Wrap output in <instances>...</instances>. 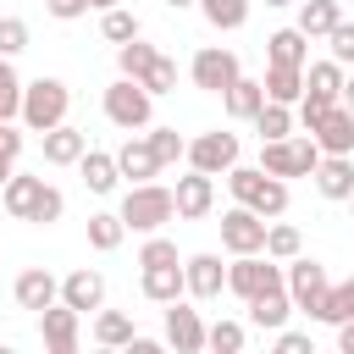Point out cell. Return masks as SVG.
<instances>
[{"label":"cell","instance_id":"obj_1","mask_svg":"<svg viewBox=\"0 0 354 354\" xmlns=\"http://www.w3.org/2000/svg\"><path fill=\"white\" fill-rule=\"evenodd\" d=\"M221 177H227L232 199H238V205H249L254 216H266V221H271V216H282V210H288V183H282V177H271V171H260V166H238V160H232Z\"/></svg>","mask_w":354,"mask_h":354},{"label":"cell","instance_id":"obj_2","mask_svg":"<svg viewBox=\"0 0 354 354\" xmlns=\"http://www.w3.org/2000/svg\"><path fill=\"white\" fill-rule=\"evenodd\" d=\"M66 111H72V88H66L61 77H33V83H22V100H17L22 127L44 133V127L66 122Z\"/></svg>","mask_w":354,"mask_h":354},{"label":"cell","instance_id":"obj_3","mask_svg":"<svg viewBox=\"0 0 354 354\" xmlns=\"http://www.w3.org/2000/svg\"><path fill=\"white\" fill-rule=\"evenodd\" d=\"M116 216H122L127 232H160V227L177 216V210H171V188L155 183V177H149V183H133V188L122 194V210H116Z\"/></svg>","mask_w":354,"mask_h":354},{"label":"cell","instance_id":"obj_4","mask_svg":"<svg viewBox=\"0 0 354 354\" xmlns=\"http://www.w3.org/2000/svg\"><path fill=\"white\" fill-rule=\"evenodd\" d=\"M315 160H321V149H315V138L304 133V138H260V171H271V177H310L315 171Z\"/></svg>","mask_w":354,"mask_h":354},{"label":"cell","instance_id":"obj_5","mask_svg":"<svg viewBox=\"0 0 354 354\" xmlns=\"http://www.w3.org/2000/svg\"><path fill=\"white\" fill-rule=\"evenodd\" d=\"M105 116H111L122 133H138V127H149V116H155V94H149L138 77H116V83L105 88Z\"/></svg>","mask_w":354,"mask_h":354},{"label":"cell","instance_id":"obj_6","mask_svg":"<svg viewBox=\"0 0 354 354\" xmlns=\"http://www.w3.org/2000/svg\"><path fill=\"white\" fill-rule=\"evenodd\" d=\"M266 288H282V260H271V254H232V266H227V293L254 299V293H266Z\"/></svg>","mask_w":354,"mask_h":354},{"label":"cell","instance_id":"obj_7","mask_svg":"<svg viewBox=\"0 0 354 354\" xmlns=\"http://www.w3.org/2000/svg\"><path fill=\"white\" fill-rule=\"evenodd\" d=\"M326 282H332V277H326V266H321V260H310L304 249H299L293 260H282V288H288L293 310H304V315H310V310H315V299L326 293Z\"/></svg>","mask_w":354,"mask_h":354},{"label":"cell","instance_id":"obj_8","mask_svg":"<svg viewBox=\"0 0 354 354\" xmlns=\"http://www.w3.org/2000/svg\"><path fill=\"white\" fill-rule=\"evenodd\" d=\"M183 160H188L194 171H205V177H221V171L238 160V133H227V127L199 133V138H188V144H183Z\"/></svg>","mask_w":354,"mask_h":354},{"label":"cell","instance_id":"obj_9","mask_svg":"<svg viewBox=\"0 0 354 354\" xmlns=\"http://www.w3.org/2000/svg\"><path fill=\"white\" fill-rule=\"evenodd\" d=\"M243 66H238V55L227 50V44H205L194 61H188V77H194V88H205V94H221L232 77H238Z\"/></svg>","mask_w":354,"mask_h":354},{"label":"cell","instance_id":"obj_10","mask_svg":"<svg viewBox=\"0 0 354 354\" xmlns=\"http://www.w3.org/2000/svg\"><path fill=\"white\" fill-rule=\"evenodd\" d=\"M260 238H266V216H254L249 205H232L221 216V249L227 254H260Z\"/></svg>","mask_w":354,"mask_h":354},{"label":"cell","instance_id":"obj_11","mask_svg":"<svg viewBox=\"0 0 354 354\" xmlns=\"http://www.w3.org/2000/svg\"><path fill=\"white\" fill-rule=\"evenodd\" d=\"M183 293H188V299H221V293H227V266H221V254H188V260H183Z\"/></svg>","mask_w":354,"mask_h":354},{"label":"cell","instance_id":"obj_12","mask_svg":"<svg viewBox=\"0 0 354 354\" xmlns=\"http://www.w3.org/2000/svg\"><path fill=\"white\" fill-rule=\"evenodd\" d=\"M77 321H83V315H77L72 304H61V299L44 304V310H39V337H44V348H50V354H77Z\"/></svg>","mask_w":354,"mask_h":354},{"label":"cell","instance_id":"obj_13","mask_svg":"<svg viewBox=\"0 0 354 354\" xmlns=\"http://www.w3.org/2000/svg\"><path fill=\"white\" fill-rule=\"evenodd\" d=\"M310 138H315V149H321V155H354V111L337 100V105L310 127Z\"/></svg>","mask_w":354,"mask_h":354},{"label":"cell","instance_id":"obj_14","mask_svg":"<svg viewBox=\"0 0 354 354\" xmlns=\"http://www.w3.org/2000/svg\"><path fill=\"white\" fill-rule=\"evenodd\" d=\"M210 205H216V177L188 166V177H177V188H171V210L183 221H199V216H210Z\"/></svg>","mask_w":354,"mask_h":354},{"label":"cell","instance_id":"obj_15","mask_svg":"<svg viewBox=\"0 0 354 354\" xmlns=\"http://www.w3.org/2000/svg\"><path fill=\"white\" fill-rule=\"evenodd\" d=\"M61 304H72L77 315H88V310H100L105 304V277L94 271V266H77V271H66L61 277V293H55Z\"/></svg>","mask_w":354,"mask_h":354},{"label":"cell","instance_id":"obj_16","mask_svg":"<svg viewBox=\"0 0 354 354\" xmlns=\"http://www.w3.org/2000/svg\"><path fill=\"white\" fill-rule=\"evenodd\" d=\"M177 354H199L205 348V321H199V310H188L183 299H171L166 304V332H160Z\"/></svg>","mask_w":354,"mask_h":354},{"label":"cell","instance_id":"obj_17","mask_svg":"<svg viewBox=\"0 0 354 354\" xmlns=\"http://www.w3.org/2000/svg\"><path fill=\"white\" fill-rule=\"evenodd\" d=\"M39 138H44V160H50V166H77V155L88 149V133H83V127H72V122L44 127Z\"/></svg>","mask_w":354,"mask_h":354},{"label":"cell","instance_id":"obj_18","mask_svg":"<svg viewBox=\"0 0 354 354\" xmlns=\"http://www.w3.org/2000/svg\"><path fill=\"white\" fill-rule=\"evenodd\" d=\"M11 293H17V304L22 310H44V304H55V293H61V282L44 271V266H28V271H17V282H11Z\"/></svg>","mask_w":354,"mask_h":354},{"label":"cell","instance_id":"obj_19","mask_svg":"<svg viewBox=\"0 0 354 354\" xmlns=\"http://www.w3.org/2000/svg\"><path fill=\"white\" fill-rule=\"evenodd\" d=\"M310 177H315V188L326 199H348L354 194V155H321Z\"/></svg>","mask_w":354,"mask_h":354},{"label":"cell","instance_id":"obj_20","mask_svg":"<svg viewBox=\"0 0 354 354\" xmlns=\"http://www.w3.org/2000/svg\"><path fill=\"white\" fill-rule=\"evenodd\" d=\"M243 304H249V326H260V332H277V326H288V315H293L288 288H266V293H254V299H243Z\"/></svg>","mask_w":354,"mask_h":354},{"label":"cell","instance_id":"obj_21","mask_svg":"<svg viewBox=\"0 0 354 354\" xmlns=\"http://www.w3.org/2000/svg\"><path fill=\"white\" fill-rule=\"evenodd\" d=\"M77 171H83V188L88 194H116V183H122L116 155H105V149H83L77 155Z\"/></svg>","mask_w":354,"mask_h":354},{"label":"cell","instance_id":"obj_22","mask_svg":"<svg viewBox=\"0 0 354 354\" xmlns=\"http://www.w3.org/2000/svg\"><path fill=\"white\" fill-rule=\"evenodd\" d=\"M138 288H144L149 304H171V299H183V260H171V266H144Z\"/></svg>","mask_w":354,"mask_h":354},{"label":"cell","instance_id":"obj_23","mask_svg":"<svg viewBox=\"0 0 354 354\" xmlns=\"http://www.w3.org/2000/svg\"><path fill=\"white\" fill-rule=\"evenodd\" d=\"M39 194H44V177H22V171H11V177L0 183V199H6V210H11L17 221H28V216H33Z\"/></svg>","mask_w":354,"mask_h":354},{"label":"cell","instance_id":"obj_24","mask_svg":"<svg viewBox=\"0 0 354 354\" xmlns=\"http://www.w3.org/2000/svg\"><path fill=\"white\" fill-rule=\"evenodd\" d=\"M260 88H266V100L293 105V100L304 94V66H282V61H271V66H266V77H260Z\"/></svg>","mask_w":354,"mask_h":354},{"label":"cell","instance_id":"obj_25","mask_svg":"<svg viewBox=\"0 0 354 354\" xmlns=\"http://www.w3.org/2000/svg\"><path fill=\"white\" fill-rule=\"evenodd\" d=\"M260 100H266V88H260V77H232L227 88H221V105H227V116H238V122H249L254 111H260Z\"/></svg>","mask_w":354,"mask_h":354},{"label":"cell","instance_id":"obj_26","mask_svg":"<svg viewBox=\"0 0 354 354\" xmlns=\"http://www.w3.org/2000/svg\"><path fill=\"white\" fill-rule=\"evenodd\" d=\"M116 171L133 177V183H149V177L160 171V160H155V149H149L144 138H127V144L116 149Z\"/></svg>","mask_w":354,"mask_h":354},{"label":"cell","instance_id":"obj_27","mask_svg":"<svg viewBox=\"0 0 354 354\" xmlns=\"http://www.w3.org/2000/svg\"><path fill=\"white\" fill-rule=\"evenodd\" d=\"M348 315H354V282H326V293L315 299L310 321H326V326H337V321H348Z\"/></svg>","mask_w":354,"mask_h":354},{"label":"cell","instance_id":"obj_28","mask_svg":"<svg viewBox=\"0 0 354 354\" xmlns=\"http://www.w3.org/2000/svg\"><path fill=\"white\" fill-rule=\"evenodd\" d=\"M304 88H310V94H326V100H343L348 77H343V66L326 55V61H304Z\"/></svg>","mask_w":354,"mask_h":354},{"label":"cell","instance_id":"obj_29","mask_svg":"<svg viewBox=\"0 0 354 354\" xmlns=\"http://www.w3.org/2000/svg\"><path fill=\"white\" fill-rule=\"evenodd\" d=\"M293 6H299V22H293V28H299L304 39H321V33L343 17V6H337V0H293Z\"/></svg>","mask_w":354,"mask_h":354},{"label":"cell","instance_id":"obj_30","mask_svg":"<svg viewBox=\"0 0 354 354\" xmlns=\"http://www.w3.org/2000/svg\"><path fill=\"white\" fill-rule=\"evenodd\" d=\"M199 6V17L216 28V33H238L243 22H249V0H194Z\"/></svg>","mask_w":354,"mask_h":354},{"label":"cell","instance_id":"obj_31","mask_svg":"<svg viewBox=\"0 0 354 354\" xmlns=\"http://www.w3.org/2000/svg\"><path fill=\"white\" fill-rule=\"evenodd\" d=\"M266 55L282 61V66H304V61H310V39H304L299 28H277V33L266 39Z\"/></svg>","mask_w":354,"mask_h":354},{"label":"cell","instance_id":"obj_32","mask_svg":"<svg viewBox=\"0 0 354 354\" xmlns=\"http://www.w3.org/2000/svg\"><path fill=\"white\" fill-rule=\"evenodd\" d=\"M127 337H133V315L100 304V310H94V343H100V348H122Z\"/></svg>","mask_w":354,"mask_h":354},{"label":"cell","instance_id":"obj_33","mask_svg":"<svg viewBox=\"0 0 354 354\" xmlns=\"http://www.w3.org/2000/svg\"><path fill=\"white\" fill-rule=\"evenodd\" d=\"M304 249V238H299V227H288V221H266V238H260V254H271V260H293Z\"/></svg>","mask_w":354,"mask_h":354},{"label":"cell","instance_id":"obj_34","mask_svg":"<svg viewBox=\"0 0 354 354\" xmlns=\"http://www.w3.org/2000/svg\"><path fill=\"white\" fill-rule=\"evenodd\" d=\"M260 138H288L293 133V105H277V100H260V111L249 116Z\"/></svg>","mask_w":354,"mask_h":354},{"label":"cell","instance_id":"obj_35","mask_svg":"<svg viewBox=\"0 0 354 354\" xmlns=\"http://www.w3.org/2000/svg\"><path fill=\"white\" fill-rule=\"evenodd\" d=\"M122 238H127V227H122V216H116V210H94V216H88V249L111 254Z\"/></svg>","mask_w":354,"mask_h":354},{"label":"cell","instance_id":"obj_36","mask_svg":"<svg viewBox=\"0 0 354 354\" xmlns=\"http://www.w3.org/2000/svg\"><path fill=\"white\" fill-rule=\"evenodd\" d=\"M100 33H105V44H127V39H138L144 28H138V17H133L127 6H105V11H100Z\"/></svg>","mask_w":354,"mask_h":354},{"label":"cell","instance_id":"obj_37","mask_svg":"<svg viewBox=\"0 0 354 354\" xmlns=\"http://www.w3.org/2000/svg\"><path fill=\"white\" fill-rule=\"evenodd\" d=\"M155 55H160V50H155V44H144V33H138V39L116 44V72H122V77H144Z\"/></svg>","mask_w":354,"mask_h":354},{"label":"cell","instance_id":"obj_38","mask_svg":"<svg viewBox=\"0 0 354 354\" xmlns=\"http://www.w3.org/2000/svg\"><path fill=\"white\" fill-rule=\"evenodd\" d=\"M249 343V326L243 321H216V326H205V348H216V354H238Z\"/></svg>","mask_w":354,"mask_h":354},{"label":"cell","instance_id":"obj_39","mask_svg":"<svg viewBox=\"0 0 354 354\" xmlns=\"http://www.w3.org/2000/svg\"><path fill=\"white\" fill-rule=\"evenodd\" d=\"M144 144L155 149V160H160V166H177V160H183V144H188V138H183L177 127H149V133H144Z\"/></svg>","mask_w":354,"mask_h":354},{"label":"cell","instance_id":"obj_40","mask_svg":"<svg viewBox=\"0 0 354 354\" xmlns=\"http://www.w3.org/2000/svg\"><path fill=\"white\" fill-rule=\"evenodd\" d=\"M17 100H22V77H17V66L0 55V122H17Z\"/></svg>","mask_w":354,"mask_h":354},{"label":"cell","instance_id":"obj_41","mask_svg":"<svg viewBox=\"0 0 354 354\" xmlns=\"http://www.w3.org/2000/svg\"><path fill=\"white\" fill-rule=\"evenodd\" d=\"M321 39H326V50H332V61H337V66H348V61H354V22H343V17H337Z\"/></svg>","mask_w":354,"mask_h":354},{"label":"cell","instance_id":"obj_42","mask_svg":"<svg viewBox=\"0 0 354 354\" xmlns=\"http://www.w3.org/2000/svg\"><path fill=\"white\" fill-rule=\"evenodd\" d=\"M138 83H144L149 94H171V88H177V61H171V55H155L149 72H144Z\"/></svg>","mask_w":354,"mask_h":354},{"label":"cell","instance_id":"obj_43","mask_svg":"<svg viewBox=\"0 0 354 354\" xmlns=\"http://www.w3.org/2000/svg\"><path fill=\"white\" fill-rule=\"evenodd\" d=\"M177 260V243L166 232H144V249H138V266H171Z\"/></svg>","mask_w":354,"mask_h":354},{"label":"cell","instance_id":"obj_44","mask_svg":"<svg viewBox=\"0 0 354 354\" xmlns=\"http://www.w3.org/2000/svg\"><path fill=\"white\" fill-rule=\"evenodd\" d=\"M28 50V22L22 17H0V55L11 61V55H22Z\"/></svg>","mask_w":354,"mask_h":354},{"label":"cell","instance_id":"obj_45","mask_svg":"<svg viewBox=\"0 0 354 354\" xmlns=\"http://www.w3.org/2000/svg\"><path fill=\"white\" fill-rule=\"evenodd\" d=\"M61 210H66V194L44 183V194H39V205H33V216H28V221H39V227H50V221H61Z\"/></svg>","mask_w":354,"mask_h":354},{"label":"cell","instance_id":"obj_46","mask_svg":"<svg viewBox=\"0 0 354 354\" xmlns=\"http://www.w3.org/2000/svg\"><path fill=\"white\" fill-rule=\"evenodd\" d=\"M44 11L55 22H77V17H88V0H44Z\"/></svg>","mask_w":354,"mask_h":354},{"label":"cell","instance_id":"obj_47","mask_svg":"<svg viewBox=\"0 0 354 354\" xmlns=\"http://www.w3.org/2000/svg\"><path fill=\"white\" fill-rule=\"evenodd\" d=\"M277 354H310V332H288V326H277Z\"/></svg>","mask_w":354,"mask_h":354},{"label":"cell","instance_id":"obj_48","mask_svg":"<svg viewBox=\"0 0 354 354\" xmlns=\"http://www.w3.org/2000/svg\"><path fill=\"white\" fill-rule=\"evenodd\" d=\"M11 171H17V155H11V149H6V144H0V183H6V177H11Z\"/></svg>","mask_w":354,"mask_h":354},{"label":"cell","instance_id":"obj_49","mask_svg":"<svg viewBox=\"0 0 354 354\" xmlns=\"http://www.w3.org/2000/svg\"><path fill=\"white\" fill-rule=\"evenodd\" d=\"M105 6H122V0H88V11H105Z\"/></svg>","mask_w":354,"mask_h":354},{"label":"cell","instance_id":"obj_50","mask_svg":"<svg viewBox=\"0 0 354 354\" xmlns=\"http://www.w3.org/2000/svg\"><path fill=\"white\" fill-rule=\"evenodd\" d=\"M160 6H171V11H183V6H194V0H160Z\"/></svg>","mask_w":354,"mask_h":354},{"label":"cell","instance_id":"obj_51","mask_svg":"<svg viewBox=\"0 0 354 354\" xmlns=\"http://www.w3.org/2000/svg\"><path fill=\"white\" fill-rule=\"evenodd\" d=\"M266 6H293V0H266Z\"/></svg>","mask_w":354,"mask_h":354}]
</instances>
